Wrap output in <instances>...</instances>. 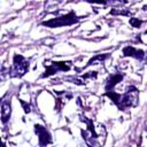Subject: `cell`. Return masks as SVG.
<instances>
[{
  "label": "cell",
  "instance_id": "277c9868",
  "mask_svg": "<svg viewBox=\"0 0 147 147\" xmlns=\"http://www.w3.org/2000/svg\"><path fill=\"white\" fill-rule=\"evenodd\" d=\"M45 67H46V71L44 72V75L41 77H48L53 74H55L56 71L59 70H62V71H68L70 69L69 65H67L64 62H53L52 64H46L45 63Z\"/></svg>",
  "mask_w": 147,
  "mask_h": 147
},
{
  "label": "cell",
  "instance_id": "5b68a950",
  "mask_svg": "<svg viewBox=\"0 0 147 147\" xmlns=\"http://www.w3.org/2000/svg\"><path fill=\"white\" fill-rule=\"evenodd\" d=\"M10 103L8 101H2V105H1V121L2 123H7V121L9 119L10 117Z\"/></svg>",
  "mask_w": 147,
  "mask_h": 147
},
{
  "label": "cell",
  "instance_id": "52a82bcc",
  "mask_svg": "<svg viewBox=\"0 0 147 147\" xmlns=\"http://www.w3.org/2000/svg\"><path fill=\"white\" fill-rule=\"evenodd\" d=\"M137 51L134 47L132 46H126L123 48V55L124 56H134L136 57V54H137Z\"/></svg>",
  "mask_w": 147,
  "mask_h": 147
},
{
  "label": "cell",
  "instance_id": "9a60e30c",
  "mask_svg": "<svg viewBox=\"0 0 147 147\" xmlns=\"http://www.w3.org/2000/svg\"><path fill=\"white\" fill-rule=\"evenodd\" d=\"M146 33H147V31H146Z\"/></svg>",
  "mask_w": 147,
  "mask_h": 147
},
{
  "label": "cell",
  "instance_id": "7a4b0ae2",
  "mask_svg": "<svg viewBox=\"0 0 147 147\" xmlns=\"http://www.w3.org/2000/svg\"><path fill=\"white\" fill-rule=\"evenodd\" d=\"M29 70V61L25 60L22 55L15 54L13 60V70L11 74L14 77H21Z\"/></svg>",
  "mask_w": 147,
  "mask_h": 147
},
{
  "label": "cell",
  "instance_id": "4fadbf2b",
  "mask_svg": "<svg viewBox=\"0 0 147 147\" xmlns=\"http://www.w3.org/2000/svg\"><path fill=\"white\" fill-rule=\"evenodd\" d=\"M144 56H145V53H144V51H141V49H138V51H137V54H136V59L142 60V59H144Z\"/></svg>",
  "mask_w": 147,
  "mask_h": 147
},
{
  "label": "cell",
  "instance_id": "8fae6325",
  "mask_svg": "<svg viewBox=\"0 0 147 147\" xmlns=\"http://www.w3.org/2000/svg\"><path fill=\"white\" fill-rule=\"evenodd\" d=\"M111 15H129L130 11H122V10H116V9H113L110 11Z\"/></svg>",
  "mask_w": 147,
  "mask_h": 147
},
{
  "label": "cell",
  "instance_id": "5bb4252c",
  "mask_svg": "<svg viewBox=\"0 0 147 147\" xmlns=\"http://www.w3.org/2000/svg\"><path fill=\"white\" fill-rule=\"evenodd\" d=\"M2 147H6V145H5V142H2Z\"/></svg>",
  "mask_w": 147,
  "mask_h": 147
},
{
  "label": "cell",
  "instance_id": "30bf717a",
  "mask_svg": "<svg viewBox=\"0 0 147 147\" xmlns=\"http://www.w3.org/2000/svg\"><path fill=\"white\" fill-rule=\"evenodd\" d=\"M129 22H130V24H131L133 28H139V26L141 25V23H142V22H141L139 18H136V17L130 18V21H129Z\"/></svg>",
  "mask_w": 147,
  "mask_h": 147
},
{
  "label": "cell",
  "instance_id": "8992f818",
  "mask_svg": "<svg viewBox=\"0 0 147 147\" xmlns=\"http://www.w3.org/2000/svg\"><path fill=\"white\" fill-rule=\"evenodd\" d=\"M122 78H123V76L121 75V74H117V75H114V76H111L110 77V79L108 80V84H107V86H106V88L107 90H109V88H113L117 83H119L121 80H122Z\"/></svg>",
  "mask_w": 147,
  "mask_h": 147
},
{
  "label": "cell",
  "instance_id": "6da1fadb",
  "mask_svg": "<svg viewBox=\"0 0 147 147\" xmlns=\"http://www.w3.org/2000/svg\"><path fill=\"white\" fill-rule=\"evenodd\" d=\"M77 21H78V17L76 16V14L74 11H71L64 16L53 18V20L47 21V22H42V25H46L49 28H57V26H63V25H70Z\"/></svg>",
  "mask_w": 147,
  "mask_h": 147
},
{
  "label": "cell",
  "instance_id": "9c48e42d",
  "mask_svg": "<svg viewBox=\"0 0 147 147\" xmlns=\"http://www.w3.org/2000/svg\"><path fill=\"white\" fill-rule=\"evenodd\" d=\"M106 95H108L115 103H117L118 105V101H119V95L117 94V93H114V92H107L106 93Z\"/></svg>",
  "mask_w": 147,
  "mask_h": 147
},
{
  "label": "cell",
  "instance_id": "7c38bea8",
  "mask_svg": "<svg viewBox=\"0 0 147 147\" xmlns=\"http://www.w3.org/2000/svg\"><path fill=\"white\" fill-rule=\"evenodd\" d=\"M20 102H21V105H22V107H23V109H24V111H25L26 114L31 111V108H30V106H29L28 103H25L23 100H20Z\"/></svg>",
  "mask_w": 147,
  "mask_h": 147
},
{
  "label": "cell",
  "instance_id": "ba28073f",
  "mask_svg": "<svg viewBox=\"0 0 147 147\" xmlns=\"http://www.w3.org/2000/svg\"><path fill=\"white\" fill-rule=\"evenodd\" d=\"M108 56V54H102V55H95L94 57H92L90 61H88V63L87 64H92L94 61H102V60H105L106 57Z\"/></svg>",
  "mask_w": 147,
  "mask_h": 147
},
{
  "label": "cell",
  "instance_id": "3957f363",
  "mask_svg": "<svg viewBox=\"0 0 147 147\" xmlns=\"http://www.w3.org/2000/svg\"><path fill=\"white\" fill-rule=\"evenodd\" d=\"M34 131H36V133L38 134L39 145H40L41 147H46L48 144L52 142L51 134L48 133V131H47L44 126H41V125H39V124H36V125H34Z\"/></svg>",
  "mask_w": 147,
  "mask_h": 147
}]
</instances>
